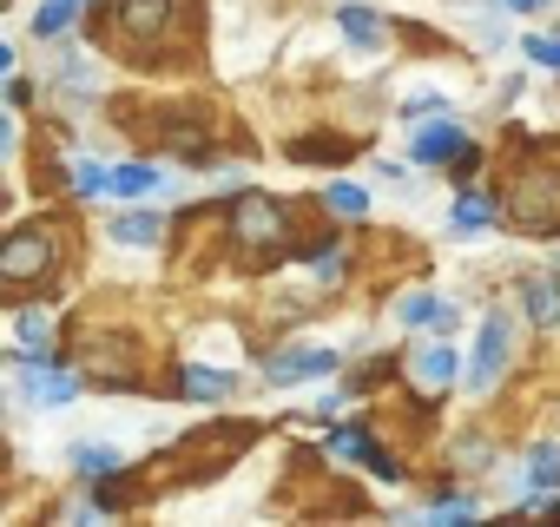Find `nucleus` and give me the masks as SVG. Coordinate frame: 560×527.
I'll use <instances>...</instances> for the list:
<instances>
[{
  "label": "nucleus",
  "mask_w": 560,
  "mask_h": 527,
  "mask_svg": "<svg viewBox=\"0 0 560 527\" xmlns=\"http://www.w3.org/2000/svg\"><path fill=\"white\" fill-rule=\"evenodd\" d=\"M231 389H237L231 370H205V363H185V370H178V396H185V402H224Z\"/></svg>",
  "instance_id": "nucleus-11"
},
{
  "label": "nucleus",
  "mask_w": 560,
  "mask_h": 527,
  "mask_svg": "<svg viewBox=\"0 0 560 527\" xmlns=\"http://www.w3.org/2000/svg\"><path fill=\"white\" fill-rule=\"evenodd\" d=\"M455 370H462V363H455V350H442V343L416 356V383H422V389H448V383H455Z\"/></svg>",
  "instance_id": "nucleus-18"
},
{
  "label": "nucleus",
  "mask_w": 560,
  "mask_h": 527,
  "mask_svg": "<svg viewBox=\"0 0 560 527\" xmlns=\"http://www.w3.org/2000/svg\"><path fill=\"white\" fill-rule=\"evenodd\" d=\"M330 211H343V218H363L370 211V191L363 185H330V198H324Z\"/></svg>",
  "instance_id": "nucleus-24"
},
{
  "label": "nucleus",
  "mask_w": 560,
  "mask_h": 527,
  "mask_svg": "<svg viewBox=\"0 0 560 527\" xmlns=\"http://www.w3.org/2000/svg\"><path fill=\"white\" fill-rule=\"evenodd\" d=\"M527 481L540 494H560V442H534L527 448Z\"/></svg>",
  "instance_id": "nucleus-15"
},
{
  "label": "nucleus",
  "mask_w": 560,
  "mask_h": 527,
  "mask_svg": "<svg viewBox=\"0 0 560 527\" xmlns=\"http://www.w3.org/2000/svg\"><path fill=\"white\" fill-rule=\"evenodd\" d=\"M205 244V257L237 264V271H277L291 257H311L330 244L324 211L304 198H270V191H244L231 204H191L172 231V250Z\"/></svg>",
  "instance_id": "nucleus-1"
},
{
  "label": "nucleus",
  "mask_w": 560,
  "mask_h": 527,
  "mask_svg": "<svg viewBox=\"0 0 560 527\" xmlns=\"http://www.w3.org/2000/svg\"><path fill=\"white\" fill-rule=\"evenodd\" d=\"M113 126L132 132L139 145L178 159V165H218V159H250L257 139L237 126V113L211 106V99H119Z\"/></svg>",
  "instance_id": "nucleus-4"
},
{
  "label": "nucleus",
  "mask_w": 560,
  "mask_h": 527,
  "mask_svg": "<svg viewBox=\"0 0 560 527\" xmlns=\"http://www.w3.org/2000/svg\"><path fill=\"white\" fill-rule=\"evenodd\" d=\"M389 370H396V356H370V363L350 376V396H370V389H383V383H389Z\"/></svg>",
  "instance_id": "nucleus-23"
},
{
  "label": "nucleus",
  "mask_w": 560,
  "mask_h": 527,
  "mask_svg": "<svg viewBox=\"0 0 560 527\" xmlns=\"http://www.w3.org/2000/svg\"><path fill=\"white\" fill-rule=\"evenodd\" d=\"M494 8H508V14H527V8H540V0H494Z\"/></svg>",
  "instance_id": "nucleus-30"
},
{
  "label": "nucleus",
  "mask_w": 560,
  "mask_h": 527,
  "mask_svg": "<svg viewBox=\"0 0 560 527\" xmlns=\"http://www.w3.org/2000/svg\"><path fill=\"white\" fill-rule=\"evenodd\" d=\"M14 337H21V350H54V317H47V311H34V304H21Z\"/></svg>",
  "instance_id": "nucleus-21"
},
{
  "label": "nucleus",
  "mask_w": 560,
  "mask_h": 527,
  "mask_svg": "<svg viewBox=\"0 0 560 527\" xmlns=\"http://www.w3.org/2000/svg\"><path fill=\"white\" fill-rule=\"evenodd\" d=\"M363 139H337V132H317V139H291V159L311 165V159H350Z\"/></svg>",
  "instance_id": "nucleus-16"
},
{
  "label": "nucleus",
  "mask_w": 560,
  "mask_h": 527,
  "mask_svg": "<svg viewBox=\"0 0 560 527\" xmlns=\"http://www.w3.org/2000/svg\"><path fill=\"white\" fill-rule=\"evenodd\" d=\"M402 113H409V119H442V113H448V99H442V93H409V99H402Z\"/></svg>",
  "instance_id": "nucleus-27"
},
{
  "label": "nucleus",
  "mask_w": 560,
  "mask_h": 527,
  "mask_svg": "<svg viewBox=\"0 0 560 527\" xmlns=\"http://www.w3.org/2000/svg\"><path fill=\"white\" fill-rule=\"evenodd\" d=\"M462 152H468V132L448 126V119L416 132V165H442V159H462Z\"/></svg>",
  "instance_id": "nucleus-12"
},
{
  "label": "nucleus",
  "mask_w": 560,
  "mask_h": 527,
  "mask_svg": "<svg viewBox=\"0 0 560 527\" xmlns=\"http://www.w3.org/2000/svg\"><path fill=\"white\" fill-rule=\"evenodd\" d=\"M113 237H119V244H159V237H165V218H159V211H119V218H113Z\"/></svg>",
  "instance_id": "nucleus-14"
},
{
  "label": "nucleus",
  "mask_w": 560,
  "mask_h": 527,
  "mask_svg": "<svg viewBox=\"0 0 560 527\" xmlns=\"http://www.w3.org/2000/svg\"><path fill=\"white\" fill-rule=\"evenodd\" d=\"M67 356L80 363L86 383L126 389V396H178V370H165V343H152L139 324L106 317V304L80 311L67 330Z\"/></svg>",
  "instance_id": "nucleus-5"
},
{
  "label": "nucleus",
  "mask_w": 560,
  "mask_h": 527,
  "mask_svg": "<svg viewBox=\"0 0 560 527\" xmlns=\"http://www.w3.org/2000/svg\"><path fill=\"white\" fill-rule=\"evenodd\" d=\"M73 468H80V475H113V468H119V448H113V442H106V448L93 442V448L73 455Z\"/></svg>",
  "instance_id": "nucleus-25"
},
{
  "label": "nucleus",
  "mask_w": 560,
  "mask_h": 527,
  "mask_svg": "<svg viewBox=\"0 0 560 527\" xmlns=\"http://www.w3.org/2000/svg\"><path fill=\"white\" fill-rule=\"evenodd\" d=\"M396 317H402L409 330H455V311H448L442 297H429V291H409V297L396 304Z\"/></svg>",
  "instance_id": "nucleus-13"
},
{
  "label": "nucleus",
  "mask_w": 560,
  "mask_h": 527,
  "mask_svg": "<svg viewBox=\"0 0 560 527\" xmlns=\"http://www.w3.org/2000/svg\"><path fill=\"white\" fill-rule=\"evenodd\" d=\"M113 191H119V198H145V191H159V165H119V172H113Z\"/></svg>",
  "instance_id": "nucleus-22"
},
{
  "label": "nucleus",
  "mask_w": 560,
  "mask_h": 527,
  "mask_svg": "<svg viewBox=\"0 0 560 527\" xmlns=\"http://www.w3.org/2000/svg\"><path fill=\"white\" fill-rule=\"evenodd\" d=\"M257 422H205V429H185L172 448H159L152 461H139L132 475L119 481H100V514H126V507H145L159 494H178V488H198V481H218L224 468H237V455L257 448Z\"/></svg>",
  "instance_id": "nucleus-3"
},
{
  "label": "nucleus",
  "mask_w": 560,
  "mask_h": 527,
  "mask_svg": "<svg viewBox=\"0 0 560 527\" xmlns=\"http://www.w3.org/2000/svg\"><path fill=\"white\" fill-rule=\"evenodd\" d=\"M80 8H86V0H40V8H34V34H40V40H54V34H67Z\"/></svg>",
  "instance_id": "nucleus-19"
},
{
  "label": "nucleus",
  "mask_w": 560,
  "mask_h": 527,
  "mask_svg": "<svg viewBox=\"0 0 560 527\" xmlns=\"http://www.w3.org/2000/svg\"><path fill=\"white\" fill-rule=\"evenodd\" d=\"M501 211L527 237H560V139L508 132L501 139Z\"/></svg>",
  "instance_id": "nucleus-6"
},
{
  "label": "nucleus",
  "mask_w": 560,
  "mask_h": 527,
  "mask_svg": "<svg viewBox=\"0 0 560 527\" xmlns=\"http://www.w3.org/2000/svg\"><path fill=\"white\" fill-rule=\"evenodd\" d=\"M337 27L357 40V47H383V21L370 8H337Z\"/></svg>",
  "instance_id": "nucleus-20"
},
{
  "label": "nucleus",
  "mask_w": 560,
  "mask_h": 527,
  "mask_svg": "<svg viewBox=\"0 0 560 527\" xmlns=\"http://www.w3.org/2000/svg\"><path fill=\"white\" fill-rule=\"evenodd\" d=\"M508 356H514V324H508V317H481L475 356H468V383H475V389H494L501 370H508Z\"/></svg>",
  "instance_id": "nucleus-8"
},
{
  "label": "nucleus",
  "mask_w": 560,
  "mask_h": 527,
  "mask_svg": "<svg viewBox=\"0 0 560 527\" xmlns=\"http://www.w3.org/2000/svg\"><path fill=\"white\" fill-rule=\"evenodd\" d=\"M514 291H521V304H527V317H547V311H553V297H547V284H534V278H521Z\"/></svg>",
  "instance_id": "nucleus-28"
},
{
  "label": "nucleus",
  "mask_w": 560,
  "mask_h": 527,
  "mask_svg": "<svg viewBox=\"0 0 560 527\" xmlns=\"http://www.w3.org/2000/svg\"><path fill=\"white\" fill-rule=\"evenodd\" d=\"M488 224H494V198H488V191H462V198H455V231L475 237V231H488Z\"/></svg>",
  "instance_id": "nucleus-17"
},
{
  "label": "nucleus",
  "mask_w": 560,
  "mask_h": 527,
  "mask_svg": "<svg viewBox=\"0 0 560 527\" xmlns=\"http://www.w3.org/2000/svg\"><path fill=\"white\" fill-rule=\"evenodd\" d=\"M521 54H527L534 67H553V73H560V34H527Z\"/></svg>",
  "instance_id": "nucleus-26"
},
{
  "label": "nucleus",
  "mask_w": 560,
  "mask_h": 527,
  "mask_svg": "<svg viewBox=\"0 0 560 527\" xmlns=\"http://www.w3.org/2000/svg\"><path fill=\"white\" fill-rule=\"evenodd\" d=\"M429 520H475V501H435Z\"/></svg>",
  "instance_id": "nucleus-29"
},
{
  "label": "nucleus",
  "mask_w": 560,
  "mask_h": 527,
  "mask_svg": "<svg viewBox=\"0 0 560 527\" xmlns=\"http://www.w3.org/2000/svg\"><path fill=\"white\" fill-rule=\"evenodd\" d=\"M330 370H337V350H324V343L264 356V383H270V389H298V383H317V376H330Z\"/></svg>",
  "instance_id": "nucleus-9"
},
{
  "label": "nucleus",
  "mask_w": 560,
  "mask_h": 527,
  "mask_svg": "<svg viewBox=\"0 0 560 527\" xmlns=\"http://www.w3.org/2000/svg\"><path fill=\"white\" fill-rule=\"evenodd\" d=\"M14 396L34 402V409H60V402L80 396V383L60 376V370H47V363H14Z\"/></svg>",
  "instance_id": "nucleus-10"
},
{
  "label": "nucleus",
  "mask_w": 560,
  "mask_h": 527,
  "mask_svg": "<svg viewBox=\"0 0 560 527\" xmlns=\"http://www.w3.org/2000/svg\"><path fill=\"white\" fill-rule=\"evenodd\" d=\"M86 40L132 73H198L205 67V0H100Z\"/></svg>",
  "instance_id": "nucleus-2"
},
{
  "label": "nucleus",
  "mask_w": 560,
  "mask_h": 527,
  "mask_svg": "<svg viewBox=\"0 0 560 527\" xmlns=\"http://www.w3.org/2000/svg\"><path fill=\"white\" fill-rule=\"evenodd\" d=\"M80 264V224L67 211H40V218H21L8 231V257H0V271H8V304H40L54 297Z\"/></svg>",
  "instance_id": "nucleus-7"
}]
</instances>
